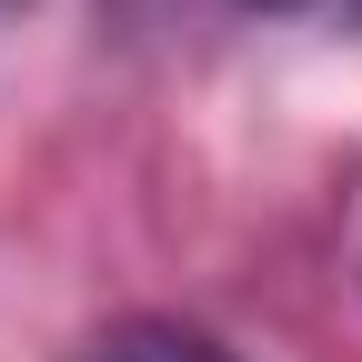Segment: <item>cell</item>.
Wrapping results in <instances>:
<instances>
[{
    "label": "cell",
    "mask_w": 362,
    "mask_h": 362,
    "mask_svg": "<svg viewBox=\"0 0 362 362\" xmlns=\"http://www.w3.org/2000/svg\"><path fill=\"white\" fill-rule=\"evenodd\" d=\"M81 362H242V352L192 332V322H111V332L81 342Z\"/></svg>",
    "instance_id": "6da1fadb"
},
{
    "label": "cell",
    "mask_w": 362,
    "mask_h": 362,
    "mask_svg": "<svg viewBox=\"0 0 362 362\" xmlns=\"http://www.w3.org/2000/svg\"><path fill=\"white\" fill-rule=\"evenodd\" d=\"M262 11H332V0H262Z\"/></svg>",
    "instance_id": "7a4b0ae2"
}]
</instances>
